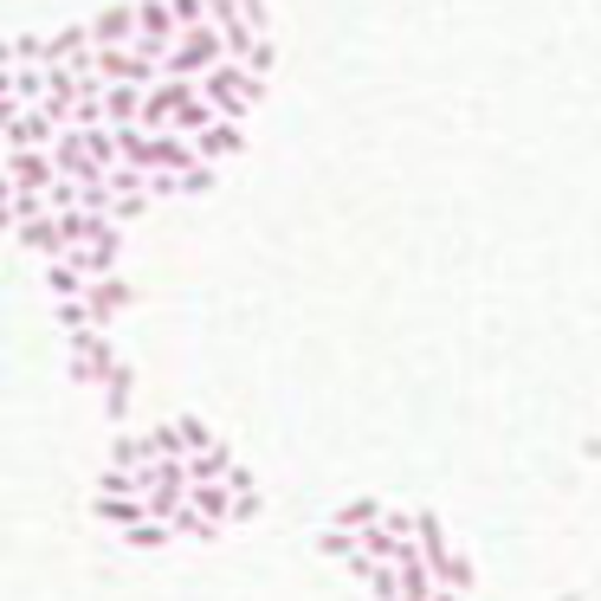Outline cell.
I'll use <instances>...</instances> for the list:
<instances>
[{
    "instance_id": "cell-1",
    "label": "cell",
    "mask_w": 601,
    "mask_h": 601,
    "mask_svg": "<svg viewBox=\"0 0 601 601\" xmlns=\"http://www.w3.org/2000/svg\"><path fill=\"white\" fill-rule=\"evenodd\" d=\"M195 84H200V97H207V111L213 117H233V124H246V111L266 97V78H253L240 59H220L213 71H200Z\"/></svg>"
},
{
    "instance_id": "cell-2",
    "label": "cell",
    "mask_w": 601,
    "mask_h": 601,
    "mask_svg": "<svg viewBox=\"0 0 601 601\" xmlns=\"http://www.w3.org/2000/svg\"><path fill=\"white\" fill-rule=\"evenodd\" d=\"M227 59V46H220V33L200 20V26H182L175 33V46H169V59H162V78H200V71H213Z\"/></svg>"
},
{
    "instance_id": "cell-3",
    "label": "cell",
    "mask_w": 601,
    "mask_h": 601,
    "mask_svg": "<svg viewBox=\"0 0 601 601\" xmlns=\"http://www.w3.org/2000/svg\"><path fill=\"white\" fill-rule=\"evenodd\" d=\"M66 356H71V382H111V369H117V349H111V331H97V324H84V331L66 336Z\"/></svg>"
},
{
    "instance_id": "cell-4",
    "label": "cell",
    "mask_w": 601,
    "mask_h": 601,
    "mask_svg": "<svg viewBox=\"0 0 601 601\" xmlns=\"http://www.w3.org/2000/svg\"><path fill=\"white\" fill-rule=\"evenodd\" d=\"M91 71H97L104 84H142V91L162 78V66H155V59H142L136 46H91Z\"/></svg>"
},
{
    "instance_id": "cell-5",
    "label": "cell",
    "mask_w": 601,
    "mask_h": 601,
    "mask_svg": "<svg viewBox=\"0 0 601 601\" xmlns=\"http://www.w3.org/2000/svg\"><path fill=\"white\" fill-rule=\"evenodd\" d=\"M0 175H7L20 195H46V188L59 182L53 149H0Z\"/></svg>"
},
{
    "instance_id": "cell-6",
    "label": "cell",
    "mask_w": 601,
    "mask_h": 601,
    "mask_svg": "<svg viewBox=\"0 0 601 601\" xmlns=\"http://www.w3.org/2000/svg\"><path fill=\"white\" fill-rule=\"evenodd\" d=\"M124 311H130V285H124L117 271H104V278H84V317H91L97 331H111Z\"/></svg>"
},
{
    "instance_id": "cell-7",
    "label": "cell",
    "mask_w": 601,
    "mask_h": 601,
    "mask_svg": "<svg viewBox=\"0 0 601 601\" xmlns=\"http://www.w3.org/2000/svg\"><path fill=\"white\" fill-rule=\"evenodd\" d=\"M13 240L33 253V259H66V240H59V213L53 207H39V213H26L20 227H13Z\"/></svg>"
},
{
    "instance_id": "cell-8",
    "label": "cell",
    "mask_w": 601,
    "mask_h": 601,
    "mask_svg": "<svg viewBox=\"0 0 601 601\" xmlns=\"http://www.w3.org/2000/svg\"><path fill=\"white\" fill-rule=\"evenodd\" d=\"M84 33L91 46H136V0H111L104 13L84 20Z\"/></svg>"
},
{
    "instance_id": "cell-9",
    "label": "cell",
    "mask_w": 601,
    "mask_h": 601,
    "mask_svg": "<svg viewBox=\"0 0 601 601\" xmlns=\"http://www.w3.org/2000/svg\"><path fill=\"white\" fill-rule=\"evenodd\" d=\"M188 142H195L200 162H233V155L246 149V124H233V117H213V124H207V130H195Z\"/></svg>"
},
{
    "instance_id": "cell-10",
    "label": "cell",
    "mask_w": 601,
    "mask_h": 601,
    "mask_svg": "<svg viewBox=\"0 0 601 601\" xmlns=\"http://www.w3.org/2000/svg\"><path fill=\"white\" fill-rule=\"evenodd\" d=\"M53 136H59V124H53V117H39L33 104H20V111L7 117L0 149H53Z\"/></svg>"
},
{
    "instance_id": "cell-11",
    "label": "cell",
    "mask_w": 601,
    "mask_h": 601,
    "mask_svg": "<svg viewBox=\"0 0 601 601\" xmlns=\"http://www.w3.org/2000/svg\"><path fill=\"white\" fill-rule=\"evenodd\" d=\"M182 498L195 505V511L207 518V524H213V531H227V524H233V492H227L220 478H213V485H200V478H188V492H182Z\"/></svg>"
},
{
    "instance_id": "cell-12",
    "label": "cell",
    "mask_w": 601,
    "mask_h": 601,
    "mask_svg": "<svg viewBox=\"0 0 601 601\" xmlns=\"http://www.w3.org/2000/svg\"><path fill=\"white\" fill-rule=\"evenodd\" d=\"M130 401H136V369L117 362V369H111V382H104V420H111V427H124V420H130Z\"/></svg>"
},
{
    "instance_id": "cell-13",
    "label": "cell",
    "mask_w": 601,
    "mask_h": 601,
    "mask_svg": "<svg viewBox=\"0 0 601 601\" xmlns=\"http://www.w3.org/2000/svg\"><path fill=\"white\" fill-rule=\"evenodd\" d=\"M382 498H349V505H336L331 511V531H349V536H362L369 524H382Z\"/></svg>"
},
{
    "instance_id": "cell-14",
    "label": "cell",
    "mask_w": 601,
    "mask_h": 601,
    "mask_svg": "<svg viewBox=\"0 0 601 601\" xmlns=\"http://www.w3.org/2000/svg\"><path fill=\"white\" fill-rule=\"evenodd\" d=\"M84 53H91V33H84V26H66V33L46 39V59H39V66H78Z\"/></svg>"
},
{
    "instance_id": "cell-15",
    "label": "cell",
    "mask_w": 601,
    "mask_h": 601,
    "mask_svg": "<svg viewBox=\"0 0 601 601\" xmlns=\"http://www.w3.org/2000/svg\"><path fill=\"white\" fill-rule=\"evenodd\" d=\"M136 111H142V84H104V124L111 130L136 124Z\"/></svg>"
},
{
    "instance_id": "cell-16",
    "label": "cell",
    "mask_w": 601,
    "mask_h": 601,
    "mask_svg": "<svg viewBox=\"0 0 601 601\" xmlns=\"http://www.w3.org/2000/svg\"><path fill=\"white\" fill-rule=\"evenodd\" d=\"M434 582H440V589H453V596H472V582H478V569H472V556H466V550H460V543H453V550H447V563L434 569Z\"/></svg>"
},
{
    "instance_id": "cell-17",
    "label": "cell",
    "mask_w": 601,
    "mask_h": 601,
    "mask_svg": "<svg viewBox=\"0 0 601 601\" xmlns=\"http://www.w3.org/2000/svg\"><path fill=\"white\" fill-rule=\"evenodd\" d=\"M46 291H53V304L59 298H84V271H78V259H46Z\"/></svg>"
},
{
    "instance_id": "cell-18",
    "label": "cell",
    "mask_w": 601,
    "mask_h": 601,
    "mask_svg": "<svg viewBox=\"0 0 601 601\" xmlns=\"http://www.w3.org/2000/svg\"><path fill=\"white\" fill-rule=\"evenodd\" d=\"M182 466H188V478H200V485H213V478H227V466H233V453H227V447L213 440V447H200V453H188Z\"/></svg>"
},
{
    "instance_id": "cell-19",
    "label": "cell",
    "mask_w": 601,
    "mask_h": 601,
    "mask_svg": "<svg viewBox=\"0 0 601 601\" xmlns=\"http://www.w3.org/2000/svg\"><path fill=\"white\" fill-rule=\"evenodd\" d=\"M97 518H104L111 531H130V524L149 518V505H142V498H104V492H97Z\"/></svg>"
},
{
    "instance_id": "cell-20",
    "label": "cell",
    "mask_w": 601,
    "mask_h": 601,
    "mask_svg": "<svg viewBox=\"0 0 601 601\" xmlns=\"http://www.w3.org/2000/svg\"><path fill=\"white\" fill-rule=\"evenodd\" d=\"M124 543H130V550H162V543H175V531H169V524H155V518H142V524L124 531Z\"/></svg>"
},
{
    "instance_id": "cell-21",
    "label": "cell",
    "mask_w": 601,
    "mask_h": 601,
    "mask_svg": "<svg viewBox=\"0 0 601 601\" xmlns=\"http://www.w3.org/2000/svg\"><path fill=\"white\" fill-rule=\"evenodd\" d=\"M317 550H324L331 563H349V556H356L362 543H356V536H349V531H317Z\"/></svg>"
},
{
    "instance_id": "cell-22",
    "label": "cell",
    "mask_w": 601,
    "mask_h": 601,
    "mask_svg": "<svg viewBox=\"0 0 601 601\" xmlns=\"http://www.w3.org/2000/svg\"><path fill=\"white\" fill-rule=\"evenodd\" d=\"M240 66L253 71V78H266V71H271V33H259V39H253V46L240 53Z\"/></svg>"
},
{
    "instance_id": "cell-23",
    "label": "cell",
    "mask_w": 601,
    "mask_h": 601,
    "mask_svg": "<svg viewBox=\"0 0 601 601\" xmlns=\"http://www.w3.org/2000/svg\"><path fill=\"white\" fill-rule=\"evenodd\" d=\"M149 460V447H142V434H124L117 447H111V466H142Z\"/></svg>"
},
{
    "instance_id": "cell-24",
    "label": "cell",
    "mask_w": 601,
    "mask_h": 601,
    "mask_svg": "<svg viewBox=\"0 0 601 601\" xmlns=\"http://www.w3.org/2000/svg\"><path fill=\"white\" fill-rule=\"evenodd\" d=\"M7 46H13V66H39V59H46V39H39V33H20V39H7Z\"/></svg>"
},
{
    "instance_id": "cell-25",
    "label": "cell",
    "mask_w": 601,
    "mask_h": 601,
    "mask_svg": "<svg viewBox=\"0 0 601 601\" xmlns=\"http://www.w3.org/2000/svg\"><path fill=\"white\" fill-rule=\"evenodd\" d=\"M362 589H369L375 601H401V582H395V569H389V563H375V576H369Z\"/></svg>"
},
{
    "instance_id": "cell-26",
    "label": "cell",
    "mask_w": 601,
    "mask_h": 601,
    "mask_svg": "<svg viewBox=\"0 0 601 601\" xmlns=\"http://www.w3.org/2000/svg\"><path fill=\"white\" fill-rule=\"evenodd\" d=\"M13 227H20V188L0 175V233H13Z\"/></svg>"
},
{
    "instance_id": "cell-27",
    "label": "cell",
    "mask_w": 601,
    "mask_h": 601,
    "mask_svg": "<svg viewBox=\"0 0 601 601\" xmlns=\"http://www.w3.org/2000/svg\"><path fill=\"white\" fill-rule=\"evenodd\" d=\"M175 427H182V447H188V453H200V447H213V434H207V420H195V414H182Z\"/></svg>"
},
{
    "instance_id": "cell-28",
    "label": "cell",
    "mask_w": 601,
    "mask_h": 601,
    "mask_svg": "<svg viewBox=\"0 0 601 601\" xmlns=\"http://www.w3.org/2000/svg\"><path fill=\"white\" fill-rule=\"evenodd\" d=\"M84 324H91V317H84V298H59V331H84Z\"/></svg>"
},
{
    "instance_id": "cell-29",
    "label": "cell",
    "mask_w": 601,
    "mask_h": 601,
    "mask_svg": "<svg viewBox=\"0 0 601 601\" xmlns=\"http://www.w3.org/2000/svg\"><path fill=\"white\" fill-rule=\"evenodd\" d=\"M220 485H227V492H233V498H246V492H259V478H253V472L240 466V460H233V466H227V478H220Z\"/></svg>"
},
{
    "instance_id": "cell-30",
    "label": "cell",
    "mask_w": 601,
    "mask_h": 601,
    "mask_svg": "<svg viewBox=\"0 0 601 601\" xmlns=\"http://www.w3.org/2000/svg\"><path fill=\"white\" fill-rule=\"evenodd\" d=\"M169 13H175V26H200L207 20V0H169Z\"/></svg>"
},
{
    "instance_id": "cell-31",
    "label": "cell",
    "mask_w": 601,
    "mask_h": 601,
    "mask_svg": "<svg viewBox=\"0 0 601 601\" xmlns=\"http://www.w3.org/2000/svg\"><path fill=\"white\" fill-rule=\"evenodd\" d=\"M233 7H240V20H246L253 33H266V0H233Z\"/></svg>"
},
{
    "instance_id": "cell-32",
    "label": "cell",
    "mask_w": 601,
    "mask_h": 601,
    "mask_svg": "<svg viewBox=\"0 0 601 601\" xmlns=\"http://www.w3.org/2000/svg\"><path fill=\"white\" fill-rule=\"evenodd\" d=\"M427 601H466V596H453V589H440V582H434V596Z\"/></svg>"
},
{
    "instance_id": "cell-33",
    "label": "cell",
    "mask_w": 601,
    "mask_h": 601,
    "mask_svg": "<svg viewBox=\"0 0 601 601\" xmlns=\"http://www.w3.org/2000/svg\"><path fill=\"white\" fill-rule=\"evenodd\" d=\"M0 71H13V46L7 39H0Z\"/></svg>"
},
{
    "instance_id": "cell-34",
    "label": "cell",
    "mask_w": 601,
    "mask_h": 601,
    "mask_svg": "<svg viewBox=\"0 0 601 601\" xmlns=\"http://www.w3.org/2000/svg\"><path fill=\"white\" fill-rule=\"evenodd\" d=\"M13 111H20V104H0V136H7V117H13Z\"/></svg>"
}]
</instances>
